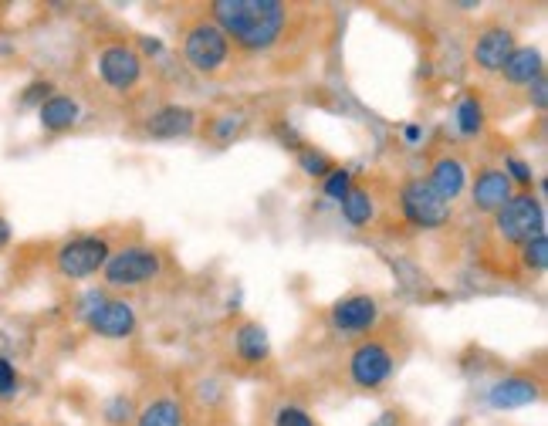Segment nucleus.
Here are the masks:
<instances>
[{
	"instance_id": "2f4dec72",
	"label": "nucleus",
	"mask_w": 548,
	"mask_h": 426,
	"mask_svg": "<svg viewBox=\"0 0 548 426\" xmlns=\"http://www.w3.org/2000/svg\"><path fill=\"white\" fill-rule=\"evenodd\" d=\"M48 95H55V85L51 82H34V85H28V92L21 95V102L24 105H41Z\"/></svg>"
},
{
	"instance_id": "0eeeda50",
	"label": "nucleus",
	"mask_w": 548,
	"mask_h": 426,
	"mask_svg": "<svg viewBox=\"0 0 548 426\" xmlns=\"http://www.w3.org/2000/svg\"><path fill=\"white\" fill-rule=\"evenodd\" d=\"M166 271V254L163 247L146 244V241H129L112 247L109 261L102 268L105 291H136L163 278Z\"/></svg>"
},
{
	"instance_id": "412c9836",
	"label": "nucleus",
	"mask_w": 548,
	"mask_h": 426,
	"mask_svg": "<svg viewBox=\"0 0 548 426\" xmlns=\"http://www.w3.org/2000/svg\"><path fill=\"white\" fill-rule=\"evenodd\" d=\"M78 119H82V105H78L75 95H68V92L48 95V99L38 105V122L44 132H51V136L72 132L78 126Z\"/></svg>"
},
{
	"instance_id": "1a4fd4ad",
	"label": "nucleus",
	"mask_w": 548,
	"mask_h": 426,
	"mask_svg": "<svg viewBox=\"0 0 548 426\" xmlns=\"http://www.w3.org/2000/svg\"><path fill=\"white\" fill-rule=\"evenodd\" d=\"M109 254L112 241L105 234H75L55 247L51 261H55V271L65 281H88L95 274H102Z\"/></svg>"
},
{
	"instance_id": "bb28decb",
	"label": "nucleus",
	"mask_w": 548,
	"mask_h": 426,
	"mask_svg": "<svg viewBox=\"0 0 548 426\" xmlns=\"http://www.w3.org/2000/svg\"><path fill=\"white\" fill-rule=\"evenodd\" d=\"M501 170L508 173V180H511V186H515V190H535L538 173L532 170V163H528L525 156L508 153V156H505V163H501Z\"/></svg>"
},
{
	"instance_id": "a878e982",
	"label": "nucleus",
	"mask_w": 548,
	"mask_h": 426,
	"mask_svg": "<svg viewBox=\"0 0 548 426\" xmlns=\"http://www.w3.org/2000/svg\"><path fill=\"white\" fill-rule=\"evenodd\" d=\"M352 186H356V173H352L349 166H339V163H335V166H332V173L322 180V193H325V200L342 203V200L349 197Z\"/></svg>"
},
{
	"instance_id": "393cba45",
	"label": "nucleus",
	"mask_w": 548,
	"mask_h": 426,
	"mask_svg": "<svg viewBox=\"0 0 548 426\" xmlns=\"http://www.w3.org/2000/svg\"><path fill=\"white\" fill-rule=\"evenodd\" d=\"M136 406L139 403L129 393H116L112 399H105L102 423L105 426H132V420H136Z\"/></svg>"
},
{
	"instance_id": "7ed1b4c3",
	"label": "nucleus",
	"mask_w": 548,
	"mask_h": 426,
	"mask_svg": "<svg viewBox=\"0 0 548 426\" xmlns=\"http://www.w3.org/2000/svg\"><path fill=\"white\" fill-rule=\"evenodd\" d=\"M146 68L149 61L139 55L136 41L132 38H102L92 51V75L95 85L102 88V95L116 102L136 99L146 85Z\"/></svg>"
},
{
	"instance_id": "cd10ccee",
	"label": "nucleus",
	"mask_w": 548,
	"mask_h": 426,
	"mask_svg": "<svg viewBox=\"0 0 548 426\" xmlns=\"http://www.w3.org/2000/svg\"><path fill=\"white\" fill-rule=\"evenodd\" d=\"M271 426H318V420L302 403H281L278 410L271 413Z\"/></svg>"
},
{
	"instance_id": "ddd939ff",
	"label": "nucleus",
	"mask_w": 548,
	"mask_h": 426,
	"mask_svg": "<svg viewBox=\"0 0 548 426\" xmlns=\"http://www.w3.org/2000/svg\"><path fill=\"white\" fill-rule=\"evenodd\" d=\"M545 393V383L532 372H505L494 383L484 389V399H488L491 410L498 413H511V410H525V406H535Z\"/></svg>"
},
{
	"instance_id": "7c9ffc66",
	"label": "nucleus",
	"mask_w": 548,
	"mask_h": 426,
	"mask_svg": "<svg viewBox=\"0 0 548 426\" xmlns=\"http://www.w3.org/2000/svg\"><path fill=\"white\" fill-rule=\"evenodd\" d=\"M369 426H410V416H406L403 406H386Z\"/></svg>"
},
{
	"instance_id": "5701e85b",
	"label": "nucleus",
	"mask_w": 548,
	"mask_h": 426,
	"mask_svg": "<svg viewBox=\"0 0 548 426\" xmlns=\"http://www.w3.org/2000/svg\"><path fill=\"white\" fill-rule=\"evenodd\" d=\"M515 264L525 278H542L548 268V234H538L528 244H521L515 254Z\"/></svg>"
},
{
	"instance_id": "b1692460",
	"label": "nucleus",
	"mask_w": 548,
	"mask_h": 426,
	"mask_svg": "<svg viewBox=\"0 0 548 426\" xmlns=\"http://www.w3.org/2000/svg\"><path fill=\"white\" fill-rule=\"evenodd\" d=\"M295 163H298V170H302L308 180H318L322 183L325 176L332 173V166H335V159L329 153H322V149H315V146H308V142H302V146L295 149Z\"/></svg>"
},
{
	"instance_id": "72a5a7b5",
	"label": "nucleus",
	"mask_w": 548,
	"mask_h": 426,
	"mask_svg": "<svg viewBox=\"0 0 548 426\" xmlns=\"http://www.w3.org/2000/svg\"><path fill=\"white\" fill-rule=\"evenodd\" d=\"M11 237H14L11 220H7V217H0V247H7V244H11Z\"/></svg>"
},
{
	"instance_id": "f8f14e48",
	"label": "nucleus",
	"mask_w": 548,
	"mask_h": 426,
	"mask_svg": "<svg viewBox=\"0 0 548 426\" xmlns=\"http://www.w3.org/2000/svg\"><path fill=\"white\" fill-rule=\"evenodd\" d=\"M423 180H427L447 203H457L467 193V183H471V166H467V159L457 153V149L440 146L427 156V173H423Z\"/></svg>"
},
{
	"instance_id": "9b49d317",
	"label": "nucleus",
	"mask_w": 548,
	"mask_h": 426,
	"mask_svg": "<svg viewBox=\"0 0 548 426\" xmlns=\"http://www.w3.org/2000/svg\"><path fill=\"white\" fill-rule=\"evenodd\" d=\"M82 322H85L88 332L99 335V339H105V342H126L139 332L136 305L122 295H109L99 308H92Z\"/></svg>"
},
{
	"instance_id": "6e6552de",
	"label": "nucleus",
	"mask_w": 548,
	"mask_h": 426,
	"mask_svg": "<svg viewBox=\"0 0 548 426\" xmlns=\"http://www.w3.org/2000/svg\"><path fill=\"white\" fill-rule=\"evenodd\" d=\"M325 325H329L335 339L359 342L366 335H373L376 328H383V301L373 291H349V295H342L329 305Z\"/></svg>"
},
{
	"instance_id": "f03ea898",
	"label": "nucleus",
	"mask_w": 548,
	"mask_h": 426,
	"mask_svg": "<svg viewBox=\"0 0 548 426\" xmlns=\"http://www.w3.org/2000/svg\"><path fill=\"white\" fill-rule=\"evenodd\" d=\"M403 335L376 328L373 335L352 342V349L346 355V379L352 389L366 396L383 393L386 386L396 379V372L403 366Z\"/></svg>"
},
{
	"instance_id": "c85d7f7f",
	"label": "nucleus",
	"mask_w": 548,
	"mask_h": 426,
	"mask_svg": "<svg viewBox=\"0 0 548 426\" xmlns=\"http://www.w3.org/2000/svg\"><path fill=\"white\" fill-rule=\"evenodd\" d=\"M17 386H21V376H17L14 362L7 355H0V399L17 396Z\"/></svg>"
},
{
	"instance_id": "39448f33",
	"label": "nucleus",
	"mask_w": 548,
	"mask_h": 426,
	"mask_svg": "<svg viewBox=\"0 0 548 426\" xmlns=\"http://www.w3.org/2000/svg\"><path fill=\"white\" fill-rule=\"evenodd\" d=\"M545 234V203H542V193L535 190H515L505 207L491 217V247L498 254H508L515 261L518 247L528 244L532 237Z\"/></svg>"
},
{
	"instance_id": "473e14b6",
	"label": "nucleus",
	"mask_w": 548,
	"mask_h": 426,
	"mask_svg": "<svg viewBox=\"0 0 548 426\" xmlns=\"http://www.w3.org/2000/svg\"><path fill=\"white\" fill-rule=\"evenodd\" d=\"M423 136H427V132H423V126H417V122H410V126H403V139H406V146H420Z\"/></svg>"
},
{
	"instance_id": "423d86ee",
	"label": "nucleus",
	"mask_w": 548,
	"mask_h": 426,
	"mask_svg": "<svg viewBox=\"0 0 548 426\" xmlns=\"http://www.w3.org/2000/svg\"><path fill=\"white\" fill-rule=\"evenodd\" d=\"M393 207L400 213V224L413 234H437L454 224V203H447L433 186L423 180V173H410L396 183Z\"/></svg>"
},
{
	"instance_id": "f257e3e1",
	"label": "nucleus",
	"mask_w": 548,
	"mask_h": 426,
	"mask_svg": "<svg viewBox=\"0 0 548 426\" xmlns=\"http://www.w3.org/2000/svg\"><path fill=\"white\" fill-rule=\"evenodd\" d=\"M203 11L227 34L237 58H295L305 48L318 17L312 4L288 0H210Z\"/></svg>"
},
{
	"instance_id": "f704fd0d",
	"label": "nucleus",
	"mask_w": 548,
	"mask_h": 426,
	"mask_svg": "<svg viewBox=\"0 0 548 426\" xmlns=\"http://www.w3.org/2000/svg\"><path fill=\"white\" fill-rule=\"evenodd\" d=\"M7 426H34V423H24V420H21V423H7Z\"/></svg>"
},
{
	"instance_id": "6ab92c4d",
	"label": "nucleus",
	"mask_w": 548,
	"mask_h": 426,
	"mask_svg": "<svg viewBox=\"0 0 548 426\" xmlns=\"http://www.w3.org/2000/svg\"><path fill=\"white\" fill-rule=\"evenodd\" d=\"M247 126H251V119H247L244 109H220V112H210V115H200V132L207 142H214V146H234L237 139L244 136Z\"/></svg>"
},
{
	"instance_id": "20e7f679",
	"label": "nucleus",
	"mask_w": 548,
	"mask_h": 426,
	"mask_svg": "<svg viewBox=\"0 0 548 426\" xmlns=\"http://www.w3.org/2000/svg\"><path fill=\"white\" fill-rule=\"evenodd\" d=\"M180 55L193 75L200 78H227L237 65V55L227 41V34L210 21L207 11H193L190 17H183L180 24Z\"/></svg>"
},
{
	"instance_id": "9d476101",
	"label": "nucleus",
	"mask_w": 548,
	"mask_h": 426,
	"mask_svg": "<svg viewBox=\"0 0 548 426\" xmlns=\"http://www.w3.org/2000/svg\"><path fill=\"white\" fill-rule=\"evenodd\" d=\"M518 48V34L505 21H484L471 38V65L477 75H501L511 51Z\"/></svg>"
},
{
	"instance_id": "c756f323",
	"label": "nucleus",
	"mask_w": 548,
	"mask_h": 426,
	"mask_svg": "<svg viewBox=\"0 0 548 426\" xmlns=\"http://www.w3.org/2000/svg\"><path fill=\"white\" fill-rule=\"evenodd\" d=\"M525 99H528V105H532L538 115H545V109H548V78L545 75L535 78V82L525 88Z\"/></svg>"
},
{
	"instance_id": "aec40b11",
	"label": "nucleus",
	"mask_w": 548,
	"mask_h": 426,
	"mask_svg": "<svg viewBox=\"0 0 548 426\" xmlns=\"http://www.w3.org/2000/svg\"><path fill=\"white\" fill-rule=\"evenodd\" d=\"M545 75V55L535 44H518L508 55L505 68H501V82L508 88H528L535 78Z\"/></svg>"
},
{
	"instance_id": "4468645a",
	"label": "nucleus",
	"mask_w": 548,
	"mask_h": 426,
	"mask_svg": "<svg viewBox=\"0 0 548 426\" xmlns=\"http://www.w3.org/2000/svg\"><path fill=\"white\" fill-rule=\"evenodd\" d=\"M200 132V112L180 102H163L143 115V136L156 142L193 139Z\"/></svg>"
},
{
	"instance_id": "dca6fc26",
	"label": "nucleus",
	"mask_w": 548,
	"mask_h": 426,
	"mask_svg": "<svg viewBox=\"0 0 548 426\" xmlns=\"http://www.w3.org/2000/svg\"><path fill=\"white\" fill-rule=\"evenodd\" d=\"M132 426H190V406L173 389H159L136 406Z\"/></svg>"
},
{
	"instance_id": "2eb2a0df",
	"label": "nucleus",
	"mask_w": 548,
	"mask_h": 426,
	"mask_svg": "<svg viewBox=\"0 0 548 426\" xmlns=\"http://www.w3.org/2000/svg\"><path fill=\"white\" fill-rule=\"evenodd\" d=\"M471 210L477 217H494L505 203L515 197V186H511L508 173L501 170V163H484L471 173Z\"/></svg>"
},
{
	"instance_id": "4be33fe9",
	"label": "nucleus",
	"mask_w": 548,
	"mask_h": 426,
	"mask_svg": "<svg viewBox=\"0 0 548 426\" xmlns=\"http://www.w3.org/2000/svg\"><path fill=\"white\" fill-rule=\"evenodd\" d=\"M339 213H342V220H346L352 230H369L379 220V193H376V186L356 183L349 190V197L339 203Z\"/></svg>"
},
{
	"instance_id": "a211bd4d",
	"label": "nucleus",
	"mask_w": 548,
	"mask_h": 426,
	"mask_svg": "<svg viewBox=\"0 0 548 426\" xmlns=\"http://www.w3.org/2000/svg\"><path fill=\"white\" fill-rule=\"evenodd\" d=\"M488 102H484L481 88H464L461 95H457L454 109H450V126L461 139H481L484 132H488Z\"/></svg>"
},
{
	"instance_id": "f3484780",
	"label": "nucleus",
	"mask_w": 548,
	"mask_h": 426,
	"mask_svg": "<svg viewBox=\"0 0 548 426\" xmlns=\"http://www.w3.org/2000/svg\"><path fill=\"white\" fill-rule=\"evenodd\" d=\"M231 349H234V359L241 362L244 369H261L264 362L271 359L268 328L261 322H254V318H244V322H237L231 332Z\"/></svg>"
}]
</instances>
